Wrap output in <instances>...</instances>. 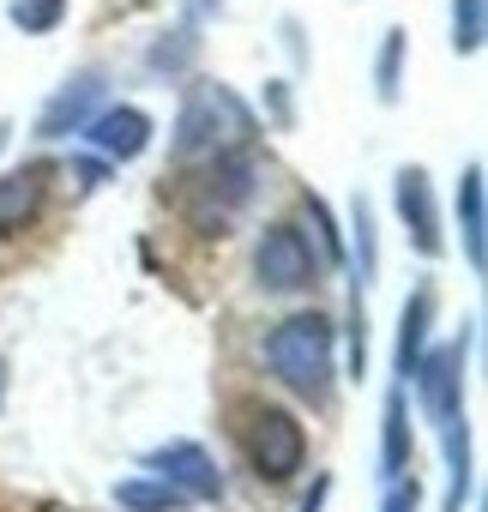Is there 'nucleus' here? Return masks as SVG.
Instances as JSON below:
<instances>
[{
    "instance_id": "nucleus-1",
    "label": "nucleus",
    "mask_w": 488,
    "mask_h": 512,
    "mask_svg": "<svg viewBox=\"0 0 488 512\" xmlns=\"http://www.w3.org/2000/svg\"><path fill=\"white\" fill-rule=\"evenodd\" d=\"M416 380V404L422 416L440 428V452H446V512L470 506V422H464V338L422 350V362L410 368Z\"/></svg>"
},
{
    "instance_id": "nucleus-2",
    "label": "nucleus",
    "mask_w": 488,
    "mask_h": 512,
    "mask_svg": "<svg viewBox=\"0 0 488 512\" xmlns=\"http://www.w3.org/2000/svg\"><path fill=\"white\" fill-rule=\"evenodd\" d=\"M266 362L272 374L296 392V398H326L332 374H338V332L326 314H290L272 338H266Z\"/></svg>"
},
{
    "instance_id": "nucleus-3",
    "label": "nucleus",
    "mask_w": 488,
    "mask_h": 512,
    "mask_svg": "<svg viewBox=\"0 0 488 512\" xmlns=\"http://www.w3.org/2000/svg\"><path fill=\"white\" fill-rule=\"evenodd\" d=\"M254 187H260V169H254L248 151H211V157H199V169L181 181V205H187V217H193L205 235H223L229 217L254 199Z\"/></svg>"
},
{
    "instance_id": "nucleus-4",
    "label": "nucleus",
    "mask_w": 488,
    "mask_h": 512,
    "mask_svg": "<svg viewBox=\"0 0 488 512\" xmlns=\"http://www.w3.org/2000/svg\"><path fill=\"white\" fill-rule=\"evenodd\" d=\"M254 139V115L235 91L223 85H193L187 103H181V121H175V157L193 163V157H211V151H241Z\"/></svg>"
},
{
    "instance_id": "nucleus-5",
    "label": "nucleus",
    "mask_w": 488,
    "mask_h": 512,
    "mask_svg": "<svg viewBox=\"0 0 488 512\" xmlns=\"http://www.w3.org/2000/svg\"><path fill=\"white\" fill-rule=\"evenodd\" d=\"M235 434H241V452H248V464L266 476V482H290L302 464H308V434L302 422L284 410V404H241L235 410Z\"/></svg>"
},
{
    "instance_id": "nucleus-6",
    "label": "nucleus",
    "mask_w": 488,
    "mask_h": 512,
    "mask_svg": "<svg viewBox=\"0 0 488 512\" xmlns=\"http://www.w3.org/2000/svg\"><path fill=\"white\" fill-rule=\"evenodd\" d=\"M254 278L272 296H296V290H308L320 278V260H314V247H308V235L296 223H272L260 235V247H254Z\"/></svg>"
},
{
    "instance_id": "nucleus-7",
    "label": "nucleus",
    "mask_w": 488,
    "mask_h": 512,
    "mask_svg": "<svg viewBox=\"0 0 488 512\" xmlns=\"http://www.w3.org/2000/svg\"><path fill=\"white\" fill-rule=\"evenodd\" d=\"M145 470L163 476L169 488H181L187 500H223V470H217V458H211L199 440H169V446H157V452L145 458Z\"/></svg>"
},
{
    "instance_id": "nucleus-8",
    "label": "nucleus",
    "mask_w": 488,
    "mask_h": 512,
    "mask_svg": "<svg viewBox=\"0 0 488 512\" xmlns=\"http://www.w3.org/2000/svg\"><path fill=\"white\" fill-rule=\"evenodd\" d=\"M398 217H404V229H410V241H416V253L422 260H434V253L446 247V235H440V211H434V181H428V169H398Z\"/></svg>"
},
{
    "instance_id": "nucleus-9",
    "label": "nucleus",
    "mask_w": 488,
    "mask_h": 512,
    "mask_svg": "<svg viewBox=\"0 0 488 512\" xmlns=\"http://www.w3.org/2000/svg\"><path fill=\"white\" fill-rule=\"evenodd\" d=\"M79 133H85V139H91L103 157H121V163H133V157L151 145V115L121 103V109H103V115H91Z\"/></svg>"
},
{
    "instance_id": "nucleus-10",
    "label": "nucleus",
    "mask_w": 488,
    "mask_h": 512,
    "mask_svg": "<svg viewBox=\"0 0 488 512\" xmlns=\"http://www.w3.org/2000/svg\"><path fill=\"white\" fill-rule=\"evenodd\" d=\"M49 199V169L43 163H25L13 175H0V235H19L25 223H37Z\"/></svg>"
},
{
    "instance_id": "nucleus-11",
    "label": "nucleus",
    "mask_w": 488,
    "mask_h": 512,
    "mask_svg": "<svg viewBox=\"0 0 488 512\" xmlns=\"http://www.w3.org/2000/svg\"><path fill=\"white\" fill-rule=\"evenodd\" d=\"M97 97H103V79H97V73H85V79H67V85L55 91V103L43 109L37 133H43V139H67V133H79V127L91 121Z\"/></svg>"
},
{
    "instance_id": "nucleus-12",
    "label": "nucleus",
    "mask_w": 488,
    "mask_h": 512,
    "mask_svg": "<svg viewBox=\"0 0 488 512\" xmlns=\"http://www.w3.org/2000/svg\"><path fill=\"white\" fill-rule=\"evenodd\" d=\"M416 464V434H410V398L404 386L386 392V416H380V476H404Z\"/></svg>"
},
{
    "instance_id": "nucleus-13",
    "label": "nucleus",
    "mask_w": 488,
    "mask_h": 512,
    "mask_svg": "<svg viewBox=\"0 0 488 512\" xmlns=\"http://www.w3.org/2000/svg\"><path fill=\"white\" fill-rule=\"evenodd\" d=\"M482 229H488V217H482V169L470 163V169L458 175V235H464L470 272H482Z\"/></svg>"
},
{
    "instance_id": "nucleus-14",
    "label": "nucleus",
    "mask_w": 488,
    "mask_h": 512,
    "mask_svg": "<svg viewBox=\"0 0 488 512\" xmlns=\"http://www.w3.org/2000/svg\"><path fill=\"white\" fill-rule=\"evenodd\" d=\"M428 320H434V296L416 290V296L404 302V314H398V380H410V368L422 362V350H428Z\"/></svg>"
},
{
    "instance_id": "nucleus-15",
    "label": "nucleus",
    "mask_w": 488,
    "mask_h": 512,
    "mask_svg": "<svg viewBox=\"0 0 488 512\" xmlns=\"http://www.w3.org/2000/svg\"><path fill=\"white\" fill-rule=\"evenodd\" d=\"M115 506L121 512H187L193 500L181 488H169L163 476H127V482H115Z\"/></svg>"
},
{
    "instance_id": "nucleus-16",
    "label": "nucleus",
    "mask_w": 488,
    "mask_h": 512,
    "mask_svg": "<svg viewBox=\"0 0 488 512\" xmlns=\"http://www.w3.org/2000/svg\"><path fill=\"white\" fill-rule=\"evenodd\" d=\"M350 217H356V223H350V229H356V278L374 284V278H380V235H374V211H368V199H356Z\"/></svg>"
},
{
    "instance_id": "nucleus-17",
    "label": "nucleus",
    "mask_w": 488,
    "mask_h": 512,
    "mask_svg": "<svg viewBox=\"0 0 488 512\" xmlns=\"http://www.w3.org/2000/svg\"><path fill=\"white\" fill-rule=\"evenodd\" d=\"M67 19V0H13V25L25 31V37H43V31H55Z\"/></svg>"
},
{
    "instance_id": "nucleus-18",
    "label": "nucleus",
    "mask_w": 488,
    "mask_h": 512,
    "mask_svg": "<svg viewBox=\"0 0 488 512\" xmlns=\"http://www.w3.org/2000/svg\"><path fill=\"white\" fill-rule=\"evenodd\" d=\"M452 49H482V0H452Z\"/></svg>"
},
{
    "instance_id": "nucleus-19",
    "label": "nucleus",
    "mask_w": 488,
    "mask_h": 512,
    "mask_svg": "<svg viewBox=\"0 0 488 512\" xmlns=\"http://www.w3.org/2000/svg\"><path fill=\"white\" fill-rule=\"evenodd\" d=\"M398 73H404V31H386V49H380V97L386 103L398 97Z\"/></svg>"
},
{
    "instance_id": "nucleus-20",
    "label": "nucleus",
    "mask_w": 488,
    "mask_h": 512,
    "mask_svg": "<svg viewBox=\"0 0 488 512\" xmlns=\"http://www.w3.org/2000/svg\"><path fill=\"white\" fill-rule=\"evenodd\" d=\"M380 512H422V482H416V470H404V476H392V482H386Z\"/></svg>"
},
{
    "instance_id": "nucleus-21",
    "label": "nucleus",
    "mask_w": 488,
    "mask_h": 512,
    "mask_svg": "<svg viewBox=\"0 0 488 512\" xmlns=\"http://www.w3.org/2000/svg\"><path fill=\"white\" fill-rule=\"evenodd\" d=\"M302 211H308V223H314V235H320V247H326V260L338 266V260H344V241H338V229H332V211H326V199H308Z\"/></svg>"
},
{
    "instance_id": "nucleus-22",
    "label": "nucleus",
    "mask_w": 488,
    "mask_h": 512,
    "mask_svg": "<svg viewBox=\"0 0 488 512\" xmlns=\"http://www.w3.org/2000/svg\"><path fill=\"white\" fill-rule=\"evenodd\" d=\"M326 494H332V476H320V482L308 488V500H302V512H320V506H326Z\"/></svg>"
},
{
    "instance_id": "nucleus-23",
    "label": "nucleus",
    "mask_w": 488,
    "mask_h": 512,
    "mask_svg": "<svg viewBox=\"0 0 488 512\" xmlns=\"http://www.w3.org/2000/svg\"><path fill=\"white\" fill-rule=\"evenodd\" d=\"M0 398H7V362H0Z\"/></svg>"
}]
</instances>
